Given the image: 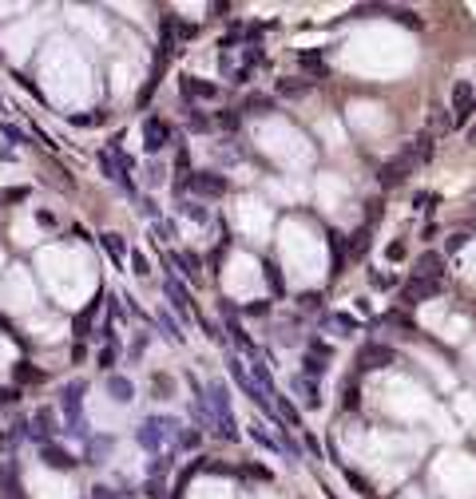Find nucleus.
Masks as SVG:
<instances>
[{"label": "nucleus", "mask_w": 476, "mask_h": 499, "mask_svg": "<svg viewBox=\"0 0 476 499\" xmlns=\"http://www.w3.org/2000/svg\"><path fill=\"white\" fill-rule=\"evenodd\" d=\"M0 491L8 499H21V468H16V459H8V464L0 468Z\"/></svg>", "instance_id": "412c9836"}, {"label": "nucleus", "mask_w": 476, "mask_h": 499, "mask_svg": "<svg viewBox=\"0 0 476 499\" xmlns=\"http://www.w3.org/2000/svg\"><path fill=\"white\" fill-rule=\"evenodd\" d=\"M413 278L441 281V278H445V254H436V250H425V254L413 262Z\"/></svg>", "instance_id": "9b49d317"}, {"label": "nucleus", "mask_w": 476, "mask_h": 499, "mask_svg": "<svg viewBox=\"0 0 476 499\" xmlns=\"http://www.w3.org/2000/svg\"><path fill=\"white\" fill-rule=\"evenodd\" d=\"M465 246H468V234H465V230H456V234H448V238H445V254H460Z\"/></svg>", "instance_id": "c9c22d12"}, {"label": "nucleus", "mask_w": 476, "mask_h": 499, "mask_svg": "<svg viewBox=\"0 0 476 499\" xmlns=\"http://www.w3.org/2000/svg\"><path fill=\"white\" fill-rule=\"evenodd\" d=\"M135 440H139V448H147V452H163L167 440H179V424H175L171 416H147L139 424V432H135Z\"/></svg>", "instance_id": "f03ea898"}, {"label": "nucleus", "mask_w": 476, "mask_h": 499, "mask_svg": "<svg viewBox=\"0 0 476 499\" xmlns=\"http://www.w3.org/2000/svg\"><path fill=\"white\" fill-rule=\"evenodd\" d=\"M132 274L135 278H147V274H151V262L143 258V254H132Z\"/></svg>", "instance_id": "58836bf2"}, {"label": "nucleus", "mask_w": 476, "mask_h": 499, "mask_svg": "<svg viewBox=\"0 0 476 499\" xmlns=\"http://www.w3.org/2000/svg\"><path fill=\"white\" fill-rule=\"evenodd\" d=\"M405 155L417 163V167L433 163V155H436V135H429V131H417L413 139L405 143Z\"/></svg>", "instance_id": "9d476101"}, {"label": "nucleus", "mask_w": 476, "mask_h": 499, "mask_svg": "<svg viewBox=\"0 0 476 499\" xmlns=\"http://www.w3.org/2000/svg\"><path fill=\"white\" fill-rule=\"evenodd\" d=\"M83 392H88V384L83 380H71V384H64V416H68V432L80 440H91L88 432V416H83Z\"/></svg>", "instance_id": "f257e3e1"}, {"label": "nucleus", "mask_w": 476, "mask_h": 499, "mask_svg": "<svg viewBox=\"0 0 476 499\" xmlns=\"http://www.w3.org/2000/svg\"><path fill=\"white\" fill-rule=\"evenodd\" d=\"M369 246H373V234H369V226L354 230V234L345 238V258H365V254H369Z\"/></svg>", "instance_id": "f3484780"}, {"label": "nucleus", "mask_w": 476, "mask_h": 499, "mask_svg": "<svg viewBox=\"0 0 476 499\" xmlns=\"http://www.w3.org/2000/svg\"><path fill=\"white\" fill-rule=\"evenodd\" d=\"M175 266H182V274L191 281H203V270H199V258H191V254H175Z\"/></svg>", "instance_id": "c85d7f7f"}, {"label": "nucleus", "mask_w": 476, "mask_h": 499, "mask_svg": "<svg viewBox=\"0 0 476 499\" xmlns=\"http://www.w3.org/2000/svg\"><path fill=\"white\" fill-rule=\"evenodd\" d=\"M226 365H231V377L238 380V384H243V392H246V397H254V404H258V409H262V412H270V416H274V400L266 397V392L258 389V384H254V377H250V372L243 369V360H238V357H231V360H226Z\"/></svg>", "instance_id": "423d86ee"}, {"label": "nucleus", "mask_w": 476, "mask_h": 499, "mask_svg": "<svg viewBox=\"0 0 476 499\" xmlns=\"http://www.w3.org/2000/svg\"><path fill=\"white\" fill-rule=\"evenodd\" d=\"M262 278H266V286H270L274 298H282L286 293V278H282V270H278V262H262Z\"/></svg>", "instance_id": "b1692460"}, {"label": "nucleus", "mask_w": 476, "mask_h": 499, "mask_svg": "<svg viewBox=\"0 0 476 499\" xmlns=\"http://www.w3.org/2000/svg\"><path fill=\"white\" fill-rule=\"evenodd\" d=\"M167 143H171V127H167L159 115H147V119H143V151H147V155H159Z\"/></svg>", "instance_id": "0eeeda50"}, {"label": "nucleus", "mask_w": 476, "mask_h": 499, "mask_svg": "<svg viewBox=\"0 0 476 499\" xmlns=\"http://www.w3.org/2000/svg\"><path fill=\"white\" fill-rule=\"evenodd\" d=\"M187 187H191L195 194H203V199H223L226 190H231V182H226L219 170H195L191 179H187Z\"/></svg>", "instance_id": "20e7f679"}, {"label": "nucleus", "mask_w": 476, "mask_h": 499, "mask_svg": "<svg viewBox=\"0 0 476 499\" xmlns=\"http://www.w3.org/2000/svg\"><path fill=\"white\" fill-rule=\"evenodd\" d=\"M357 365H361V369H389V365H397V349L369 341V345L357 353Z\"/></svg>", "instance_id": "6e6552de"}, {"label": "nucleus", "mask_w": 476, "mask_h": 499, "mask_svg": "<svg viewBox=\"0 0 476 499\" xmlns=\"http://www.w3.org/2000/svg\"><path fill=\"white\" fill-rule=\"evenodd\" d=\"M219 155H223V163H243L246 159V147H243V139L226 135V139L219 143Z\"/></svg>", "instance_id": "393cba45"}, {"label": "nucleus", "mask_w": 476, "mask_h": 499, "mask_svg": "<svg viewBox=\"0 0 476 499\" xmlns=\"http://www.w3.org/2000/svg\"><path fill=\"white\" fill-rule=\"evenodd\" d=\"M322 372H325V360H322V357H306V377L318 380Z\"/></svg>", "instance_id": "ea45409f"}, {"label": "nucleus", "mask_w": 476, "mask_h": 499, "mask_svg": "<svg viewBox=\"0 0 476 499\" xmlns=\"http://www.w3.org/2000/svg\"><path fill=\"white\" fill-rule=\"evenodd\" d=\"M0 199H4V202H21V199H28V187H16V190H0Z\"/></svg>", "instance_id": "c03bdc74"}, {"label": "nucleus", "mask_w": 476, "mask_h": 499, "mask_svg": "<svg viewBox=\"0 0 476 499\" xmlns=\"http://www.w3.org/2000/svg\"><path fill=\"white\" fill-rule=\"evenodd\" d=\"M385 254H389V258H393V262H401V258H405V246H401V242H393V246H389Z\"/></svg>", "instance_id": "09e8293b"}, {"label": "nucleus", "mask_w": 476, "mask_h": 499, "mask_svg": "<svg viewBox=\"0 0 476 499\" xmlns=\"http://www.w3.org/2000/svg\"><path fill=\"white\" fill-rule=\"evenodd\" d=\"M139 210H143V214H147L151 222H159V210H155V202H151V199H139Z\"/></svg>", "instance_id": "de8ad7c7"}, {"label": "nucleus", "mask_w": 476, "mask_h": 499, "mask_svg": "<svg viewBox=\"0 0 476 499\" xmlns=\"http://www.w3.org/2000/svg\"><path fill=\"white\" fill-rule=\"evenodd\" d=\"M325 246H330V258H334V270H330V274L337 278V274H342V266H345V238L330 230V234H325Z\"/></svg>", "instance_id": "4be33fe9"}, {"label": "nucleus", "mask_w": 476, "mask_h": 499, "mask_svg": "<svg viewBox=\"0 0 476 499\" xmlns=\"http://www.w3.org/2000/svg\"><path fill=\"white\" fill-rule=\"evenodd\" d=\"M453 115H448V119H453V127H468V123L476 119V88L468 80H460L453 88Z\"/></svg>", "instance_id": "7ed1b4c3"}, {"label": "nucleus", "mask_w": 476, "mask_h": 499, "mask_svg": "<svg viewBox=\"0 0 476 499\" xmlns=\"http://www.w3.org/2000/svg\"><path fill=\"white\" fill-rule=\"evenodd\" d=\"M163 293H167V301H171V310L179 313V317H187V313H191V293H187V286H182V281L167 278V281H163Z\"/></svg>", "instance_id": "2eb2a0df"}, {"label": "nucleus", "mask_w": 476, "mask_h": 499, "mask_svg": "<svg viewBox=\"0 0 476 499\" xmlns=\"http://www.w3.org/2000/svg\"><path fill=\"white\" fill-rule=\"evenodd\" d=\"M298 68L302 71H314V76H325V60H322V52H298Z\"/></svg>", "instance_id": "a878e982"}, {"label": "nucleus", "mask_w": 476, "mask_h": 499, "mask_svg": "<svg viewBox=\"0 0 476 499\" xmlns=\"http://www.w3.org/2000/svg\"><path fill=\"white\" fill-rule=\"evenodd\" d=\"M274 409L282 412V416L290 420L294 428H298V424H302V416H298V409H294V404H290V400H286V397H274Z\"/></svg>", "instance_id": "473e14b6"}, {"label": "nucleus", "mask_w": 476, "mask_h": 499, "mask_svg": "<svg viewBox=\"0 0 476 499\" xmlns=\"http://www.w3.org/2000/svg\"><path fill=\"white\" fill-rule=\"evenodd\" d=\"M16 400H21V389H0V409H4V404H16Z\"/></svg>", "instance_id": "49530a36"}, {"label": "nucleus", "mask_w": 476, "mask_h": 499, "mask_svg": "<svg viewBox=\"0 0 476 499\" xmlns=\"http://www.w3.org/2000/svg\"><path fill=\"white\" fill-rule=\"evenodd\" d=\"M290 389L298 392V397H306V404H310V409H318V404H322V397H318V384L310 377H294L290 380Z\"/></svg>", "instance_id": "5701e85b"}, {"label": "nucleus", "mask_w": 476, "mask_h": 499, "mask_svg": "<svg viewBox=\"0 0 476 499\" xmlns=\"http://www.w3.org/2000/svg\"><path fill=\"white\" fill-rule=\"evenodd\" d=\"M36 222H40V226H56V218H52L48 210H36Z\"/></svg>", "instance_id": "8fccbe9b"}, {"label": "nucleus", "mask_w": 476, "mask_h": 499, "mask_svg": "<svg viewBox=\"0 0 476 499\" xmlns=\"http://www.w3.org/2000/svg\"><path fill=\"white\" fill-rule=\"evenodd\" d=\"M56 432H60V428H56V416H52L48 409H36V416L28 420V440H36V444L44 448V444L56 440Z\"/></svg>", "instance_id": "1a4fd4ad"}, {"label": "nucleus", "mask_w": 476, "mask_h": 499, "mask_svg": "<svg viewBox=\"0 0 476 499\" xmlns=\"http://www.w3.org/2000/svg\"><path fill=\"white\" fill-rule=\"evenodd\" d=\"M24 440H28V420H12L8 428L0 432V452H4V456H12V452H21V444Z\"/></svg>", "instance_id": "ddd939ff"}, {"label": "nucleus", "mask_w": 476, "mask_h": 499, "mask_svg": "<svg viewBox=\"0 0 476 499\" xmlns=\"http://www.w3.org/2000/svg\"><path fill=\"white\" fill-rule=\"evenodd\" d=\"M159 325L167 329V337H171V341H182V329H179V325H171V317H167V313L159 317Z\"/></svg>", "instance_id": "37998d69"}, {"label": "nucleus", "mask_w": 476, "mask_h": 499, "mask_svg": "<svg viewBox=\"0 0 476 499\" xmlns=\"http://www.w3.org/2000/svg\"><path fill=\"white\" fill-rule=\"evenodd\" d=\"M108 397L120 400V404H132V400H135V384L123 377V372H112V377H108Z\"/></svg>", "instance_id": "a211bd4d"}, {"label": "nucleus", "mask_w": 476, "mask_h": 499, "mask_svg": "<svg viewBox=\"0 0 476 499\" xmlns=\"http://www.w3.org/2000/svg\"><path fill=\"white\" fill-rule=\"evenodd\" d=\"M436 293V281H425V278H413L401 286V301L405 305H421V301H429Z\"/></svg>", "instance_id": "4468645a"}, {"label": "nucleus", "mask_w": 476, "mask_h": 499, "mask_svg": "<svg viewBox=\"0 0 476 499\" xmlns=\"http://www.w3.org/2000/svg\"><path fill=\"white\" fill-rule=\"evenodd\" d=\"M226 333H231V341H234V349L238 353H246V357H254V341L246 337L243 329H238V321H226Z\"/></svg>", "instance_id": "bb28decb"}, {"label": "nucleus", "mask_w": 476, "mask_h": 499, "mask_svg": "<svg viewBox=\"0 0 476 499\" xmlns=\"http://www.w3.org/2000/svg\"><path fill=\"white\" fill-rule=\"evenodd\" d=\"M40 459H44V468H56V471H71V468H76V464H80V459L71 456L68 448H60L56 440H52V444H44V448H40Z\"/></svg>", "instance_id": "f8f14e48"}, {"label": "nucleus", "mask_w": 476, "mask_h": 499, "mask_svg": "<svg viewBox=\"0 0 476 499\" xmlns=\"http://www.w3.org/2000/svg\"><path fill=\"white\" fill-rule=\"evenodd\" d=\"M95 499H120V495H115L112 488H103V483H100V488H95Z\"/></svg>", "instance_id": "3c124183"}, {"label": "nucleus", "mask_w": 476, "mask_h": 499, "mask_svg": "<svg viewBox=\"0 0 476 499\" xmlns=\"http://www.w3.org/2000/svg\"><path fill=\"white\" fill-rule=\"evenodd\" d=\"M465 139H468V147H476V119L468 123V135H465Z\"/></svg>", "instance_id": "603ef678"}, {"label": "nucleus", "mask_w": 476, "mask_h": 499, "mask_svg": "<svg viewBox=\"0 0 476 499\" xmlns=\"http://www.w3.org/2000/svg\"><path fill=\"white\" fill-rule=\"evenodd\" d=\"M16 380H21V384H40L44 372H40V369H32V365H16Z\"/></svg>", "instance_id": "72a5a7b5"}, {"label": "nucleus", "mask_w": 476, "mask_h": 499, "mask_svg": "<svg viewBox=\"0 0 476 499\" xmlns=\"http://www.w3.org/2000/svg\"><path fill=\"white\" fill-rule=\"evenodd\" d=\"M95 360H100V369H108V372H112V365H115V360H120V345H115V341H112L108 349H100V357H95Z\"/></svg>", "instance_id": "e433bc0d"}, {"label": "nucleus", "mask_w": 476, "mask_h": 499, "mask_svg": "<svg viewBox=\"0 0 476 499\" xmlns=\"http://www.w3.org/2000/svg\"><path fill=\"white\" fill-rule=\"evenodd\" d=\"M179 88H182V95H187V100H214V95H219V88H214V83L195 80V76H182Z\"/></svg>", "instance_id": "dca6fc26"}, {"label": "nucleus", "mask_w": 476, "mask_h": 499, "mask_svg": "<svg viewBox=\"0 0 476 499\" xmlns=\"http://www.w3.org/2000/svg\"><path fill=\"white\" fill-rule=\"evenodd\" d=\"M448 127H453V119H448V115H445V111H429V135H433V131H448Z\"/></svg>", "instance_id": "f704fd0d"}, {"label": "nucleus", "mask_w": 476, "mask_h": 499, "mask_svg": "<svg viewBox=\"0 0 476 499\" xmlns=\"http://www.w3.org/2000/svg\"><path fill=\"white\" fill-rule=\"evenodd\" d=\"M436 202H441V194H425V190H421V194L413 199V206H417V210H433Z\"/></svg>", "instance_id": "a19ab883"}, {"label": "nucleus", "mask_w": 476, "mask_h": 499, "mask_svg": "<svg viewBox=\"0 0 476 499\" xmlns=\"http://www.w3.org/2000/svg\"><path fill=\"white\" fill-rule=\"evenodd\" d=\"M0 206H4V199H0Z\"/></svg>", "instance_id": "864d4df0"}, {"label": "nucleus", "mask_w": 476, "mask_h": 499, "mask_svg": "<svg viewBox=\"0 0 476 499\" xmlns=\"http://www.w3.org/2000/svg\"><path fill=\"white\" fill-rule=\"evenodd\" d=\"M108 448H115V440L112 436H95V440H91V448H88V464H103V452H108Z\"/></svg>", "instance_id": "7c9ffc66"}, {"label": "nucleus", "mask_w": 476, "mask_h": 499, "mask_svg": "<svg viewBox=\"0 0 476 499\" xmlns=\"http://www.w3.org/2000/svg\"><path fill=\"white\" fill-rule=\"evenodd\" d=\"M219 123H223L226 131H238V127H243V115H238V111H231V107H226L223 115H219Z\"/></svg>", "instance_id": "4c0bfd02"}, {"label": "nucleus", "mask_w": 476, "mask_h": 499, "mask_svg": "<svg viewBox=\"0 0 476 499\" xmlns=\"http://www.w3.org/2000/svg\"><path fill=\"white\" fill-rule=\"evenodd\" d=\"M100 246H103V254L115 262V266H123L127 262V242L120 238V234H112V230H103L100 234Z\"/></svg>", "instance_id": "6ab92c4d"}, {"label": "nucleus", "mask_w": 476, "mask_h": 499, "mask_svg": "<svg viewBox=\"0 0 476 499\" xmlns=\"http://www.w3.org/2000/svg\"><path fill=\"white\" fill-rule=\"evenodd\" d=\"M243 111H254V115H266V111H274V100H270V95H246Z\"/></svg>", "instance_id": "2f4dec72"}, {"label": "nucleus", "mask_w": 476, "mask_h": 499, "mask_svg": "<svg viewBox=\"0 0 476 499\" xmlns=\"http://www.w3.org/2000/svg\"><path fill=\"white\" fill-rule=\"evenodd\" d=\"M0 131H4V139H12V143H28V135H24L21 127H12V123H4Z\"/></svg>", "instance_id": "79ce46f5"}, {"label": "nucleus", "mask_w": 476, "mask_h": 499, "mask_svg": "<svg viewBox=\"0 0 476 499\" xmlns=\"http://www.w3.org/2000/svg\"><path fill=\"white\" fill-rule=\"evenodd\" d=\"M250 436H254V440H258V444H262V448H270V452H274V456H282V444H278V440H274V436H270V432H266V428H262V424H250Z\"/></svg>", "instance_id": "c756f323"}, {"label": "nucleus", "mask_w": 476, "mask_h": 499, "mask_svg": "<svg viewBox=\"0 0 476 499\" xmlns=\"http://www.w3.org/2000/svg\"><path fill=\"white\" fill-rule=\"evenodd\" d=\"M298 305H302V310H318V305H322V293H306V298H298Z\"/></svg>", "instance_id": "a18cd8bd"}, {"label": "nucleus", "mask_w": 476, "mask_h": 499, "mask_svg": "<svg viewBox=\"0 0 476 499\" xmlns=\"http://www.w3.org/2000/svg\"><path fill=\"white\" fill-rule=\"evenodd\" d=\"M179 214H187V218L199 222V226H207V222H211V210H207L203 202H179Z\"/></svg>", "instance_id": "cd10ccee"}, {"label": "nucleus", "mask_w": 476, "mask_h": 499, "mask_svg": "<svg viewBox=\"0 0 476 499\" xmlns=\"http://www.w3.org/2000/svg\"><path fill=\"white\" fill-rule=\"evenodd\" d=\"M413 170H417V163L409 159L405 151H401L397 159H389L385 167L377 170V182H381L385 190H389V187H401V182H409V175H413Z\"/></svg>", "instance_id": "39448f33"}, {"label": "nucleus", "mask_w": 476, "mask_h": 499, "mask_svg": "<svg viewBox=\"0 0 476 499\" xmlns=\"http://www.w3.org/2000/svg\"><path fill=\"white\" fill-rule=\"evenodd\" d=\"M274 91H278L282 100H302L306 91H310V80H302V76H282V80L274 83Z\"/></svg>", "instance_id": "aec40b11"}]
</instances>
